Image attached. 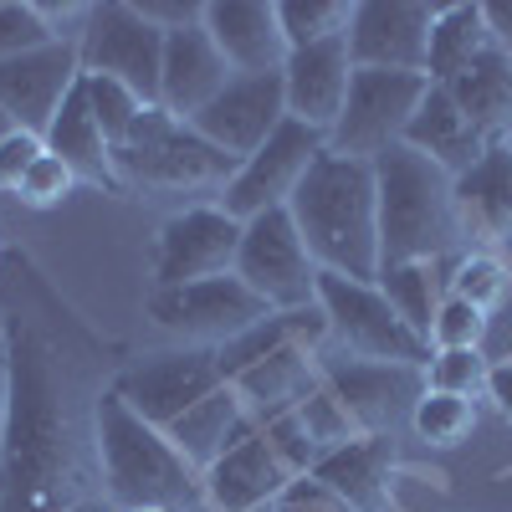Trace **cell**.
Wrapping results in <instances>:
<instances>
[{
	"label": "cell",
	"instance_id": "6",
	"mask_svg": "<svg viewBox=\"0 0 512 512\" xmlns=\"http://www.w3.org/2000/svg\"><path fill=\"white\" fill-rule=\"evenodd\" d=\"M318 308L328 318V338L344 359H369V364H410L425 369L431 364V344L390 308V297L379 292V282H354L323 272L318 277Z\"/></svg>",
	"mask_w": 512,
	"mask_h": 512
},
{
	"label": "cell",
	"instance_id": "31",
	"mask_svg": "<svg viewBox=\"0 0 512 512\" xmlns=\"http://www.w3.org/2000/svg\"><path fill=\"white\" fill-rule=\"evenodd\" d=\"M446 292L492 318L507 303V292H512V267L502 262L497 251H466V256H456V267L446 277Z\"/></svg>",
	"mask_w": 512,
	"mask_h": 512
},
{
	"label": "cell",
	"instance_id": "14",
	"mask_svg": "<svg viewBox=\"0 0 512 512\" xmlns=\"http://www.w3.org/2000/svg\"><path fill=\"white\" fill-rule=\"evenodd\" d=\"M441 6L425 0H359L349 21V57L359 72H415L431 62V26Z\"/></svg>",
	"mask_w": 512,
	"mask_h": 512
},
{
	"label": "cell",
	"instance_id": "1",
	"mask_svg": "<svg viewBox=\"0 0 512 512\" xmlns=\"http://www.w3.org/2000/svg\"><path fill=\"white\" fill-rule=\"evenodd\" d=\"M297 236L313 251L318 272H338L354 282H379V185L374 164L323 154L308 180L287 200Z\"/></svg>",
	"mask_w": 512,
	"mask_h": 512
},
{
	"label": "cell",
	"instance_id": "24",
	"mask_svg": "<svg viewBox=\"0 0 512 512\" xmlns=\"http://www.w3.org/2000/svg\"><path fill=\"white\" fill-rule=\"evenodd\" d=\"M231 384H236V395L246 400L251 420L262 425V420H272V415H287V410L303 405L318 384H323V369L313 364V349L292 338V344H282V349L267 354L262 364H251L246 374H236Z\"/></svg>",
	"mask_w": 512,
	"mask_h": 512
},
{
	"label": "cell",
	"instance_id": "3",
	"mask_svg": "<svg viewBox=\"0 0 512 512\" xmlns=\"http://www.w3.org/2000/svg\"><path fill=\"white\" fill-rule=\"evenodd\" d=\"M374 185H379V272L400 262L466 256L456 180L441 164L400 144L374 159Z\"/></svg>",
	"mask_w": 512,
	"mask_h": 512
},
{
	"label": "cell",
	"instance_id": "34",
	"mask_svg": "<svg viewBox=\"0 0 512 512\" xmlns=\"http://www.w3.org/2000/svg\"><path fill=\"white\" fill-rule=\"evenodd\" d=\"M82 93H88L93 118H98V128L108 134V144L128 139V128L149 113V103H144L139 93H128L123 82H113V77H103V72H82Z\"/></svg>",
	"mask_w": 512,
	"mask_h": 512
},
{
	"label": "cell",
	"instance_id": "39",
	"mask_svg": "<svg viewBox=\"0 0 512 512\" xmlns=\"http://www.w3.org/2000/svg\"><path fill=\"white\" fill-rule=\"evenodd\" d=\"M262 431H267L272 451H277V456L287 461V472H292V477H308L313 466L323 461L318 441L308 436V425L297 420V410H287V415H272V420H262Z\"/></svg>",
	"mask_w": 512,
	"mask_h": 512
},
{
	"label": "cell",
	"instance_id": "27",
	"mask_svg": "<svg viewBox=\"0 0 512 512\" xmlns=\"http://www.w3.org/2000/svg\"><path fill=\"white\" fill-rule=\"evenodd\" d=\"M246 431H256V420H251V410H246V400L236 395V384L226 379L216 395H205L185 420H175L169 425V441H175V451L195 466V472L205 477V466H216Z\"/></svg>",
	"mask_w": 512,
	"mask_h": 512
},
{
	"label": "cell",
	"instance_id": "37",
	"mask_svg": "<svg viewBox=\"0 0 512 512\" xmlns=\"http://www.w3.org/2000/svg\"><path fill=\"white\" fill-rule=\"evenodd\" d=\"M487 328L492 318L477 313L472 303H461V297H441V313L431 323V349H482L487 344Z\"/></svg>",
	"mask_w": 512,
	"mask_h": 512
},
{
	"label": "cell",
	"instance_id": "51",
	"mask_svg": "<svg viewBox=\"0 0 512 512\" xmlns=\"http://www.w3.org/2000/svg\"><path fill=\"white\" fill-rule=\"evenodd\" d=\"M507 144H512V139H507Z\"/></svg>",
	"mask_w": 512,
	"mask_h": 512
},
{
	"label": "cell",
	"instance_id": "2",
	"mask_svg": "<svg viewBox=\"0 0 512 512\" xmlns=\"http://www.w3.org/2000/svg\"><path fill=\"white\" fill-rule=\"evenodd\" d=\"M93 446H98V477L103 497L123 512L134 507H175V512H200V472L175 451L159 425L134 415L113 390L98 395L93 405Z\"/></svg>",
	"mask_w": 512,
	"mask_h": 512
},
{
	"label": "cell",
	"instance_id": "45",
	"mask_svg": "<svg viewBox=\"0 0 512 512\" xmlns=\"http://www.w3.org/2000/svg\"><path fill=\"white\" fill-rule=\"evenodd\" d=\"M482 16H487V31H492V47L512 57V0H487Z\"/></svg>",
	"mask_w": 512,
	"mask_h": 512
},
{
	"label": "cell",
	"instance_id": "9",
	"mask_svg": "<svg viewBox=\"0 0 512 512\" xmlns=\"http://www.w3.org/2000/svg\"><path fill=\"white\" fill-rule=\"evenodd\" d=\"M236 277L262 297L272 313H297L318 303V262L297 236L292 210H267L246 221L241 251H236Z\"/></svg>",
	"mask_w": 512,
	"mask_h": 512
},
{
	"label": "cell",
	"instance_id": "28",
	"mask_svg": "<svg viewBox=\"0 0 512 512\" xmlns=\"http://www.w3.org/2000/svg\"><path fill=\"white\" fill-rule=\"evenodd\" d=\"M441 88L492 144L512 139V57L507 52H497V47L482 52L472 67H461Z\"/></svg>",
	"mask_w": 512,
	"mask_h": 512
},
{
	"label": "cell",
	"instance_id": "46",
	"mask_svg": "<svg viewBox=\"0 0 512 512\" xmlns=\"http://www.w3.org/2000/svg\"><path fill=\"white\" fill-rule=\"evenodd\" d=\"M487 400L512 420V359H497L492 374H487Z\"/></svg>",
	"mask_w": 512,
	"mask_h": 512
},
{
	"label": "cell",
	"instance_id": "33",
	"mask_svg": "<svg viewBox=\"0 0 512 512\" xmlns=\"http://www.w3.org/2000/svg\"><path fill=\"white\" fill-rule=\"evenodd\" d=\"M477 425V400H461V395H446V390H425L415 400V415H410V431L425 441V446H461Z\"/></svg>",
	"mask_w": 512,
	"mask_h": 512
},
{
	"label": "cell",
	"instance_id": "25",
	"mask_svg": "<svg viewBox=\"0 0 512 512\" xmlns=\"http://www.w3.org/2000/svg\"><path fill=\"white\" fill-rule=\"evenodd\" d=\"M390 472H395V436H359L313 466V477L333 487L354 512L390 507Z\"/></svg>",
	"mask_w": 512,
	"mask_h": 512
},
{
	"label": "cell",
	"instance_id": "48",
	"mask_svg": "<svg viewBox=\"0 0 512 512\" xmlns=\"http://www.w3.org/2000/svg\"><path fill=\"white\" fill-rule=\"evenodd\" d=\"M11 349V318H6V308H0V354Z\"/></svg>",
	"mask_w": 512,
	"mask_h": 512
},
{
	"label": "cell",
	"instance_id": "17",
	"mask_svg": "<svg viewBox=\"0 0 512 512\" xmlns=\"http://www.w3.org/2000/svg\"><path fill=\"white\" fill-rule=\"evenodd\" d=\"M82 82V57L77 47H62V41H47L26 57L0 62V113H6L16 128L47 139L52 118L62 113L67 93Z\"/></svg>",
	"mask_w": 512,
	"mask_h": 512
},
{
	"label": "cell",
	"instance_id": "11",
	"mask_svg": "<svg viewBox=\"0 0 512 512\" xmlns=\"http://www.w3.org/2000/svg\"><path fill=\"white\" fill-rule=\"evenodd\" d=\"M82 72H103L139 93L149 108H159V72H164V31L149 26L134 0H103L93 6L88 36H82Z\"/></svg>",
	"mask_w": 512,
	"mask_h": 512
},
{
	"label": "cell",
	"instance_id": "38",
	"mask_svg": "<svg viewBox=\"0 0 512 512\" xmlns=\"http://www.w3.org/2000/svg\"><path fill=\"white\" fill-rule=\"evenodd\" d=\"M52 31L41 21L36 0H0V62L11 57H26L36 47H47Z\"/></svg>",
	"mask_w": 512,
	"mask_h": 512
},
{
	"label": "cell",
	"instance_id": "8",
	"mask_svg": "<svg viewBox=\"0 0 512 512\" xmlns=\"http://www.w3.org/2000/svg\"><path fill=\"white\" fill-rule=\"evenodd\" d=\"M425 88H431V77H415V72H359L354 67L349 103H344V113H338V123H333L328 149L344 154V159H364V164L400 149Z\"/></svg>",
	"mask_w": 512,
	"mask_h": 512
},
{
	"label": "cell",
	"instance_id": "40",
	"mask_svg": "<svg viewBox=\"0 0 512 512\" xmlns=\"http://www.w3.org/2000/svg\"><path fill=\"white\" fill-rule=\"evenodd\" d=\"M77 185H82V180H77L72 169L47 149V154H41V159L31 164V175L21 180V190H16V195H21V205H31V210H52V205H62Z\"/></svg>",
	"mask_w": 512,
	"mask_h": 512
},
{
	"label": "cell",
	"instance_id": "50",
	"mask_svg": "<svg viewBox=\"0 0 512 512\" xmlns=\"http://www.w3.org/2000/svg\"><path fill=\"white\" fill-rule=\"evenodd\" d=\"M134 512H175V507H134Z\"/></svg>",
	"mask_w": 512,
	"mask_h": 512
},
{
	"label": "cell",
	"instance_id": "47",
	"mask_svg": "<svg viewBox=\"0 0 512 512\" xmlns=\"http://www.w3.org/2000/svg\"><path fill=\"white\" fill-rule=\"evenodd\" d=\"M6 425H11V349L0 354V446H6Z\"/></svg>",
	"mask_w": 512,
	"mask_h": 512
},
{
	"label": "cell",
	"instance_id": "12",
	"mask_svg": "<svg viewBox=\"0 0 512 512\" xmlns=\"http://www.w3.org/2000/svg\"><path fill=\"white\" fill-rule=\"evenodd\" d=\"M323 154H328V134L287 118L251 159L236 164L221 205L231 210L236 221H256V216H267V210H287V200L297 195V185L308 180V169Z\"/></svg>",
	"mask_w": 512,
	"mask_h": 512
},
{
	"label": "cell",
	"instance_id": "43",
	"mask_svg": "<svg viewBox=\"0 0 512 512\" xmlns=\"http://www.w3.org/2000/svg\"><path fill=\"white\" fill-rule=\"evenodd\" d=\"M36 11H41V21H47L52 41H62V47H82L88 21H93L88 0H67V6H57V0H36Z\"/></svg>",
	"mask_w": 512,
	"mask_h": 512
},
{
	"label": "cell",
	"instance_id": "18",
	"mask_svg": "<svg viewBox=\"0 0 512 512\" xmlns=\"http://www.w3.org/2000/svg\"><path fill=\"white\" fill-rule=\"evenodd\" d=\"M287 482H292L287 461L272 451L267 431L256 425L216 466H205L200 492H205V512H272Z\"/></svg>",
	"mask_w": 512,
	"mask_h": 512
},
{
	"label": "cell",
	"instance_id": "4",
	"mask_svg": "<svg viewBox=\"0 0 512 512\" xmlns=\"http://www.w3.org/2000/svg\"><path fill=\"white\" fill-rule=\"evenodd\" d=\"M6 487L11 512H57V482L67 477V441L57 415V379L36 338L11 344V425H6Z\"/></svg>",
	"mask_w": 512,
	"mask_h": 512
},
{
	"label": "cell",
	"instance_id": "29",
	"mask_svg": "<svg viewBox=\"0 0 512 512\" xmlns=\"http://www.w3.org/2000/svg\"><path fill=\"white\" fill-rule=\"evenodd\" d=\"M482 52H492V31H487L482 6H472V0H446L436 11V26H431V62H425V77L451 82Z\"/></svg>",
	"mask_w": 512,
	"mask_h": 512
},
{
	"label": "cell",
	"instance_id": "5",
	"mask_svg": "<svg viewBox=\"0 0 512 512\" xmlns=\"http://www.w3.org/2000/svg\"><path fill=\"white\" fill-rule=\"evenodd\" d=\"M113 169L123 190H159V195H226L236 159L205 144L190 123L169 118L164 108H149L128 139L113 144Z\"/></svg>",
	"mask_w": 512,
	"mask_h": 512
},
{
	"label": "cell",
	"instance_id": "10",
	"mask_svg": "<svg viewBox=\"0 0 512 512\" xmlns=\"http://www.w3.org/2000/svg\"><path fill=\"white\" fill-rule=\"evenodd\" d=\"M241 231H246V221H236L221 200L175 210V216L154 231V256H149L154 292L236 272Z\"/></svg>",
	"mask_w": 512,
	"mask_h": 512
},
{
	"label": "cell",
	"instance_id": "26",
	"mask_svg": "<svg viewBox=\"0 0 512 512\" xmlns=\"http://www.w3.org/2000/svg\"><path fill=\"white\" fill-rule=\"evenodd\" d=\"M47 149L72 169L82 185H98V190L123 195V180H118V169H113V144H108V134L98 128L93 103H88V93H82V82L67 93L62 113L52 118V128H47Z\"/></svg>",
	"mask_w": 512,
	"mask_h": 512
},
{
	"label": "cell",
	"instance_id": "44",
	"mask_svg": "<svg viewBox=\"0 0 512 512\" xmlns=\"http://www.w3.org/2000/svg\"><path fill=\"white\" fill-rule=\"evenodd\" d=\"M134 11H139L149 26H159L164 36L205 21V6H200V0H134Z\"/></svg>",
	"mask_w": 512,
	"mask_h": 512
},
{
	"label": "cell",
	"instance_id": "41",
	"mask_svg": "<svg viewBox=\"0 0 512 512\" xmlns=\"http://www.w3.org/2000/svg\"><path fill=\"white\" fill-rule=\"evenodd\" d=\"M47 154V139L41 134H26V128H11L6 139H0V190L16 195L21 180L31 175V164Z\"/></svg>",
	"mask_w": 512,
	"mask_h": 512
},
{
	"label": "cell",
	"instance_id": "20",
	"mask_svg": "<svg viewBox=\"0 0 512 512\" xmlns=\"http://www.w3.org/2000/svg\"><path fill=\"white\" fill-rule=\"evenodd\" d=\"M205 36L216 41V52L231 62L236 77L251 72H282L287 62V36L277 0H205Z\"/></svg>",
	"mask_w": 512,
	"mask_h": 512
},
{
	"label": "cell",
	"instance_id": "35",
	"mask_svg": "<svg viewBox=\"0 0 512 512\" xmlns=\"http://www.w3.org/2000/svg\"><path fill=\"white\" fill-rule=\"evenodd\" d=\"M487 374H492V359L482 349H436L431 364H425V390L477 400L487 395Z\"/></svg>",
	"mask_w": 512,
	"mask_h": 512
},
{
	"label": "cell",
	"instance_id": "36",
	"mask_svg": "<svg viewBox=\"0 0 512 512\" xmlns=\"http://www.w3.org/2000/svg\"><path fill=\"white\" fill-rule=\"evenodd\" d=\"M297 420L308 425V436L318 441V451H323V456H328V451H338V446H349V441H359L349 410L328 395V384H318V390H313L303 405H297Z\"/></svg>",
	"mask_w": 512,
	"mask_h": 512
},
{
	"label": "cell",
	"instance_id": "16",
	"mask_svg": "<svg viewBox=\"0 0 512 512\" xmlns=\"http://www.w3.org/2000/svg\"><path fill=\"white\" fill-rule=\"evenodd\" d=\"M328 395L349 410L359 436H395V425L415 415L425 395V369L410 364H369V359H333L323 364Z\"/></svg>",
	"mask_w": 512,
	"mask_h": 512
},
{
	"label": "cell",
	"instance_id": "49",
	"mask_svg": "<svg viewBox=\"0 0 512 512\" xmlns=\"http://www.w3.org/2000/svg\"><path fill=\"white\" fill-rule=\"evenodd\" d=\"M11 128H16V123H11L6 113H0V139H6V134H11Z\"/></svg>",
	"mask_w": 512,
	"mask_h": 512
},
{
	"label": "cell",
	"instance_id": "22",
	"mask_svg": "<svg viewBox=\"0 0 512 512\" xmlns=\"http://www.w3.org/2000/svg\"><path fill=\"white\" fill-rule=\"evenodd\" d=\"M456 216L466 246H512V144H492L466 175H456Z\"/></svg>",
	"mask_w": 512,
	"mask_h": 512
},
{
	"label": "cell",
	"instance_id": "23",
	"mask_svg": "<svg viewBox=\"0 0 512 512\" xmlns=\"http://www.w3.org/2000/svg\"><path fill=\"white\" fill-rule=\"evenodd\" d=\"M405 149L425 154V159L441 164L446 175L456 180V175H466V169L492 149V139L451 103V93L441 88V82H431L425 98H420V108H415V118H410V128H405Z\"/></svg>",
	"mask_w": 512,
	"mask_h": 512
},
{
	"label": "cell",
	"instance_id": "42",
	"mask_svg": "<svg viewBox=\"0 0 512 512\" xmlns=\"http://www.w3.org/2000/svg\"><path fill=\"white\" fill-rule=\"evenodd\" d=\"M272 512H354V507L308 472V477H292V482H287V492L277 497Z\"/></svg>",
	"mask_w": 512,
	"mask_h": 512
},
{
	"label": "cell",
	"instance_id": "19",
	"mask_svg": "<svg viewBox=\"0 0 512 512\" xmlns=\"http://www.w3.org/2000/svg\"><path fill=\"white\" fill-rule=\"evenodd\" d=\"M349 82H354L349 36H333V41H318V47L287 52V62H282L287 118L318 128V134H333L338 113H344V103H349Z\"/></svg>",
	"mask_w": 512,
	"mask_h": 512
},
{
	"label": "cell",
	"instance_id": "30",
	"mask_svg": "<svg viewBox=\"0 0 512 512\" xmlns=\"http://www.w3.org/2000/svg\"><path fill=\"white\" fill-rule=\"evenodd\" d=\"M379 292L390 297V308L431 344V323L441 313V287H436V262H400L379 272Z\"/></svg>",
	"mask_w": 512,
	"mask_h": 512
},
{
	"label": "cell",
	"instance_id": "32",
	"mask_svg": "<svg viewBox=\"0 0 512 512\" xmlns=\"http://www.w3.org/2000/svg\"><path fill=\"white\" fill-rule=\"evenodd\" d=\"M277 16H282V36L287 47H318V41L333 36H349L354 6L349 0H277Z\"/></svg>",
	"mask_w": 512,
	"mask_h": 512
},
{
	"label": "cell",
	"instance_id": "21",
	"mask_svg": "<svg viewBox=\"0 0 512 512\" xmlns=\"http://www.w3.org/2000/svg\"><path fill=\"white\" fill-rule=\"evenodd\" d=\"M231 62L216 52V41L205 36V26H185L164 36V72H159V108L169 118L190 123L200 108H210L221 98V88L231 82Z\"/></svg>",
	"mask_w": 512,
	"mask_h": 512
},
{
	"label": "cell",
	"instance_id": "13",
	"mask_svg": "<svg viewBox=\"0 0 512 512\" xmlns=\"http://www.w3.org/2000/svg\"><path fill=\"white\" fill-rule=\"evenodd\" d=\"M226 384L221 374V359L216 349H164L134 369H123L113 379V395L144 415L149 425H159V431H169L175 420H185L205 395H216Z\"/></svg>",
	"mask_w": 512,
	"mask_h": 512
},
{
	"label": "cell",
	"instance_id": "15",
	"mask_svg": "<svg viewBox=\"0 0 512 512\" xmlns=\"http://www.w3.org/2000/svg\"><path fill=\"white\" fill-rule=\"evenodd\" d=\"M287 123V88H282V72H251V77H231L221 98L200 108L190 118V128L216 144L221 154H231L236 164L251 159L262 149L277 128Z\"/></svg>",
	"mask_w": 512,
	"mask_h": 512
},
{
	"label": "cell",
	"instance_id": "7",
	"mask_svg": "<svg viewBox=\"0 0 512 512\" xmlns=\"http://www.w3.org/2000/svg\"><path fill=\"white\" fill-rule=\"evenodd\" d=\"M144 308L169 338H180V349H226L231 338H241L256 323L272 318V308L236 272L205 277V282H190V287L149 292Z\"/></svg>",
	"mask_w": 512,
	"mask_h": 512
}]
</instances>
